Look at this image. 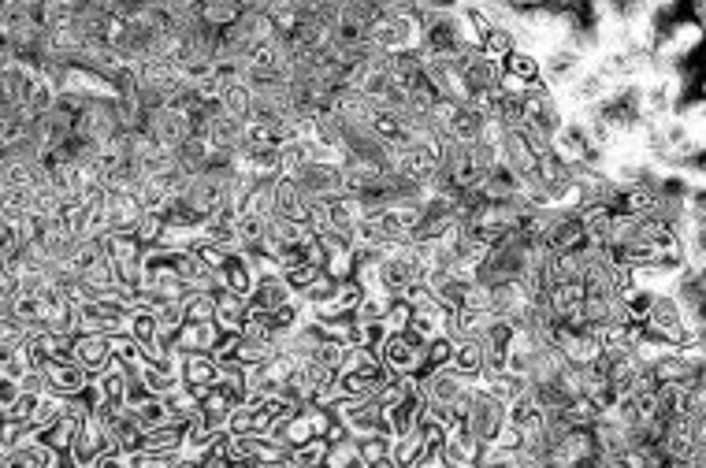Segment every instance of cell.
<instances>
[{"instance_id":"cell-1","label":"cell","mask_w":706,"mask_h":468,"mask_svg":"<svg viewBox=\"0 0 706 468\" xmlns=\"http://www.w3.org/2000/svg\"><path fill=\"white\" fill-rule=\"evenodd\" d=\"M591 60L580 49H573L569 41H558L550 49L539 52V78L550 93H565L576 82V75L588 67Z\"/></svg>"},{"instance_id":"cell-2","label":"cell","mask_w":706,"mask_h":468,"mask_svg":"<svg viewBox=\"0 0 706 468\" xmlns=\"http://www.w3.org/2000/svg\"><path fill=\"white\" fill-rule=\"evenodd\" d=\"M476 387V379L461 376L458 368H435L432 376L420 379V390H424V402L428 405H446L458 416H465V405H469V394Z\"/></svg>"},{"instance_id":"cell-3","label":"cell","mask_w":706,"mask_h":468,"mask_svg":"<svg viewBox=\"0 0 706 468\" xmlns=\"http://www.w3.org/2000/svg\"><path fill=\"white\" fill-rule=\"evenodd\" d=\"M339 424L346 428L350 439H365V435H391L387 431V413H383L376 398H339L331 405Z\"/></svg>"},{"instance_id":"cell-4","label":"cell","mask_w":706,"mask_h":468,"mask_svg":"<svg viewBox=\"0 0 706 468\" xmlns=\"http://www.w3.org/2000/svg\"><path fill=\"white\" fill-rule=\"evenodd\" d=\"M465 424H469V431L484 442V446H491V442L502 435V428H506V405L476 383L469 394V405H465Z\"/></svg>"},{"instance_id":"cell-5","label":"cell","mask_w":706,"mask_h":468,"mask_svg":"<svg viewBox=\"0 0 706 468\" xmlns=\"http://www.w3.org/2000/svg\"><path fill=\"white\" fill-rule=\"evenodd\" d=\"M380 364L394 376H413L420 379V368H424V342H417L406 331H387L383 346L376 350Z\"/></svg>"},{"instance_id":"cell-6","label":"cell","mask_w":706,"mask_h":468,"mask_svg":"<svg viewBox=\"0 0 706 468\" xmlns=\"http://www.w3.org/2000/svg\"><path fill=\"white\" fill-rule=\"evenodd\" d=\"M119 134V116H116V97L105 101H86L79 116H75V138L90 145H105Z\"/></svg>"},{"instance_id":"cell-7","label":"cell","mask_w":706,"mask_h":468,"mask_svg":"<svg viewBox=\"0 0 706 468\" xmlns=\"http://www.w3.org/2000/svg\"><path fill=\"white\" fill-rule=\"evenodd\" d=\"M287 179H294V186H298L309 201H327V197L342 194V164L313 160V164H305V168L287 175Z\"/></svg>"},{"instance_id":"cell-8","label":"cell","mask_w":706,"mask_h":468,"mask_svg":"<svg viewBox=\"0 0 706 468\" xmlns=\"http://www.w3.org/2000/svg\"><path fill=\"white\" fill-rule=\"evenodd\" d=\"M145 134H149L160 149L175 153L194 130H190V119H186L183 112H175V108H157V112L145 116Z\"/></svg>"},{"instance_id":"cell-9","label":"cell","mask_w":706,"mask_h":468,"mask_svg":"<svg viewBox=\"0 0 706 468\" xmlns=\"http://www.w3.org/2000/svg\"><path fill=\"white\" fill-rule=\"evenodd\" d=\"M179 383L194 398H201L205 390L220 383V361L212 353H179Z\"/></svg>"},{"instance_id":"cell-10","label":"cell","mask_w":706,"mask_h":468,"mask_svg":"<svg viewBox=\"0 0 706 468\" xmlns=\"http://www.w3.org/2000/svg\"><path fill=\"white\" fill-rule=\"evenodd\" d=\"M71 361L79 364L90 379H97L112 364V338L108 335H75L71 342Z\"/></svg>"},{"instance_id":"cell-11","label":"cell","mask_w":706,"mask_h":468,"mask_svg":"<svg viewBox=\"0 0 706 468\" xmlns=\"http://www.w3.org/2000/svg\"><path fill=\"white\" fill-rule=\"evenodd\" d=\"M272 201H275V212H272L275 220H290V223L309 227V205H313V201L294 186V179L279 175V179L272 182Z\"/></svg>"},{"instance_id":"cell-12","label":"cell","mask_w":706,"mask_h":468,"mask_svg":"<svg viewBox=\"0 0 706 468\" xmlns=\"http://www.w3.org/2000/svg\"><path fill=\"white\" fill-rule=\"evenodd\" d=\"M41 372H45V387H49V394H56V398H79L82 390L93 383L75 361H49Z\"/></svg>"},{"instance_id":"cell-13","label":"cell","mask_w":706,"mask_h":468,"mask_svg":"<svg viewBox=\"0 0 706 468\" xmlns=\"http://www.w3.org/2000/svg\"><path fill=\"white\" fill-rule=\"evenodd\" d=\"M543 246H547L550 253H573V249L588 246L580 216H576V212H558V220L550 223V231L543 234Z\"/></svg>"},{"instance_id":"cell-14","label":"cell","mask_w":706,"mask_h":468,"mask_svg":"<svg viewBox=\"0 0 706 468\" xmlns=\"http://www.w3.org/2000/svg\"><path fill=\"white\" fill-rule=\"evenodd\" d=\"M216 283H220V290H227V294L249 298V290L257 283V268H253V260H249L246 253H231V257L223 260L220 272H216Z\"/></svg>"},{"instance_id":"cell-15","label":"cell","mask_w":706,"mask_h":468,"mask_svg":"<svg viewBox=\"0 0 706 468\" xmlns=\"http://www.w3.org/2000/svg\"><path fill=\"white\" fill-rule=\"evenodd\" d=\"M112 450V439H108L105 424H97V420H82L79 428V439H75V446H71V457H75V465L79 468H90L93 461L101 454H108Z\"/></svg>"},{"instance_id":"cell-16","label":"cell","mask_w":706,"mask_h":468,"mask_svg":"<svg viewBox=\"0 0 706 468\" xmlns=\"http://www.w3.org/2000/svg\"><path fill=\"white\" fill-rule=\"evenodd\" d=\"M294 298L290 294V286L283 283V275L279 272H261L257 275V283H253V290H249L246 305L257 312H275L279 305H287V301Z\"/></svg>"},{"instance_id":"cell-17","label":"cell","mask_w":706,"mask_h":468,"mask_svg":"<svg viewBox=\"0 0 706 468\" xmlns=\"http://www.w3.org/2000/svg\"><path fill=\"white\" fill-rule=\"evenodd\" d=\"M246 298L238 294H227V290H216L212 294V324L220 327L223 335H238L242 324H246Z\"/></svg>"},{"instance_id":"cell-18","label":"cell","mask_w":706,"mask_h":468,"mask_svg":"<svg viewBox=\"0 0 706 468\" xmlns=\"http://www.w3.org/2000/svg\"><path fill=\"white\" fill-rule=\"evenodd\" d=\"M105 216H108V234H131L145 212L134 194H108Z\"/></svg>"},{"instance_id":"cell-19","label":"cell","mask_w":706,"mask_h":468,"mask_svg":"<svg viewBox=\"0 0 706 468\" xmlns=\"http://www.w3.org/2000/svg\"><path fill=\"white\" fill-rule=\"evenodd\" d=\"M223 331L216 324H183L175 335V353H216Z\"/></svg>"},{"instance_id":"cell-20","label":"cell","mask_w":706,"mask_h":468,"mask_svg":"<svg viewBox=\"0 0 706 468\" xmlns=\"http://www.w3.org/2000/svg\"><path fill=\"white\" fill-rule=\"evenodd\" d=\"M79 428H82V420H75V416L64 413L56 424H49L45 431H38V442L53 457H64V454H71V446H75V439H79Z\"/></svg>"},{"instance_id":"cell-21","label":"cell","mask_w":706,"mask_h":468,"mask_svg":"<svg viewBox=\"0 0 706 468\" xmlns=\"http://www.w3.org/2000/svg\"><path fill=\"white\" fill-rule=\"evenodd\" d=\"M108 439H112V450H119V454H127V457H134V454H142V439H145V431H142V424L134 420L127 409L116 416V424H108Z\"/></svg>"},{"instance_id":"cell-22","label":"cell","mask_w":706,"mask_h":468,"mask_svg":"<svg viewBox=\"0 0 706 468\" xmlns=\"http://www.w3.org/2000/svg\"><path fill=\"white\" fill-rule=\"evenodd\" d=\"M242 119H231V116H216L209 123V130H205V142H209V149H220V153H238L242 149Z\"/></svg>"},{"instance_id":"cell-23","label":"cell","mask_w":706,"mask_h":468,"mask_svg":"<svg viewBox=\"0 0 706 468\" xmlns=\"http://www.w3.org/2000/svg\"><path fill=\"white\" fill-rule=\"evenodd\" d=\"M142 454L157 457H183V424H164V428L145 431Z\"/></svg>"},{"instance_id":"cell-24","label":"cell","mask_w":706,"mask_h":468,"mask_svg":"<svg viewBox=\"0 0 706 468\" xmlns=\"http://www.w3.org/2000/svg\"><path fill=\"white\" fill-rule=\"evenodd\" d=\"M131 376L134 372H127V368H119V364L112 361L101 376L93 379V383H97V390H101V398H105L108 405L127 409V387H131Z\"/></svg>"},{"instance_id":"cell-25","label":"cell","mask_w":706,"mask_h":468,"mask_svg":"<svg viewBox=\"0 0 706 468\" xmlns=\"http://www.w3.org/2000/svg\"><path fill=\"white\" fill-rule=\"evenodd\" d=\"M264 234H268V220H261L257 212H242L235 223L238 253H257L264 246Z\"/></svg>"},{"instance_id":"cell-26","label":"cell","mask_w":706,"mask_h":468,"mask_svg":"<svg viewBox=\"0 0 706 468\" xmlns=\"http://www.w3.org/2000/svg\"><path fill=\"white\" fill-rule=\"evenodd\" d=\"M127 413L142 424V431H153V428L171 424L168 409H164V398H157V394H145V398H138L134 405H127Z\"/></svg>"},{"instance_id":"cell-27","label":"cell","mask_w":706,"mask_h":468,"mask_svg":"<svg viewBox=\"0 0 706 468\" xmlns=\"http://www.w3.org/2000/svg\"><path fill=\"white\" fill-rule=\"evenodd\" d=\"M502 75L513 78V82H521V86L539 82V56L528 49H513L510 56H506V64H502Z\"/></svg>"},{"instance_id":"cell-28","label":"cell","mask_w":706,"mask_h":468,"mask_svg":"<svg viewBox=\"0 0 706 468\" xmlns=\"http://www.w3.org/2000/svg\"><path fill=\"white\" fill-rule=\"evenodd\" d=\"M480 364H484V346L480 338H465V342H454V357H450V368H458L461 376L480 379Z\"/></svg>"},{"instance_id":"cell-29","label":"cell","mask_w":706,"mask_h":468,"mask_svg":"<svg viewBox=\"0 0 706 468\" xmlns=\"http://www.w3.org/2000/svg\"><path fill=\"white\" fill-rule=\"evenodd\" d=\"M220 108H223V116L242 119V123H246L249 108H253V93H249L246 82H231V86H223L220 90Z\"/></svg>"},{"instance_id":"cell-30","label":"cell","mask_w":706,"mask_h":468,"mask_svg":"<svg viewBox=\"0 0 706 468\" xmlns=\"http://www.w3.org/2000/svg\"><path fill=\"white\" fill-rule=\"evenodd\" d=\"M238 15H242V4H238V0H209V4H201V23L212 26V30L235 26Z\"/></svg>"},{"instance_id":"cell-31","label":"cell","mask_w":706,"mask_h":468,"mask_svg":"<svg viewBox=\"0 0 706 468\" xmlns=\"http://www.w3.org/2000/svg\"><path fill=\"white\" fill-rule=\"evenodd\" d=\"M205 160H209V142H205L201 134H190V138H186V142L175 149V164H179V168H186L190 175H201Z\"/></svg>"},{"instance_id":"cell-32","label":"cell","mask_w":706,"mask_h":468,"mask_svg":"<svg viewBox=\"0 0 706 468\" xmlns=\"http://www.w3.org/2000/svg\"><path fill=\"white\" fill-rule=\"evenodd\" d=\"M164 409H168L171 424H183L186 428V424L197 416V398L186 387H175L171 394H164Z\"/></svg>"},{"instance_id":"cell-33","label":"cell","mask_w":706,"mask_h":468,"mask_svg":"<svg viewBox=\"0 0 706 468\" xmlns=\"http://www.w3.org/2000/svg\"><path fill=\"white\" fill-rule=\"evenodd\" d=\"M391 461L394 468H417L424 461V442L420 435H402V439H391Z\"/></svg>"},{"instance_id":"cell-34","label":"cell","mask_w":706,"mask_h":468,"mask_svg":"<svg viewBox=\"0 0 706 468\" xmlns=\"http://www.w3.org/2000/svg\"><path fill=\"white\" fill-rule=\"evenodd\" d=\"M112 361H116L119 368H127V372H138L145 364V350L131 335H112Z\"/></svg>"},{"instance_id":"cell-35","label":"cell","mask_w":706,"mask_h":468,"mask_svg":"<svg viewBox=\"0 0 706 468\" xmlns=\"http://www.w3.org/2000/svg\"><path fill=\"white\" fill-rule=\"evenodd\" d=\"M517 49V38H513L510 30H491L484 38V45H480V56H484L487 64H506V56Z\"/></svg>"},{"instance_id":"cell-36","label":"cell","mask_w":706,"mask_h":468,"mask_svg":"<svg viewBox=\"0 0 706 468\" xmlns=\"http://www.w3.org/2000/svg\"><path fill=\"white\" fill-rule=\"evenodd\" d=\"M183 324H212V294L190 290L183 298Z\"/></svg>"},{"instance_id":"cell-37","label":"cell","mask_w":706,"mask_h":468,"mask_svg":"<svg viewBox=\"0 0 706 468\" xmlns=\"http://www.w3.org/2000/svg\"><path fill=\"white\" fill-rule=\"evenodd\" d=\"M60 416H64V398H56V394H41L38 405H34V416H30V428L45 431L49 424H56Z\"/></svg>"},{"instance_id":"cell-38","label":"cell","mask_w":706,"mask_h":468,"mask_svg":"<svg viewBox=\"0 0 706 468\" xmlns=\"http://www.w3.org/2000/svg\"><path fill=\"white\" fill-rule=\"evenodd\" d=\"M279 275H283V283L290 286V294H301L305 286H313L324 272H320L316 264H309V260H301V264H290V268H283Z\"/></svg>"},{"instance_id":"cell-39","label":"cell","mask_w":706,"mask_h":468,"mask_svg":"<svg viewBox=\"0 0 706 468\" xmlns=\"http://www.w3.org/2000/svg\"><path fill=\"white\" fill-rule=\"evenodd\" d=\"M651 301H654V290H647V286H632L625 298H621V305H625L632 324H643L647 312H651Z\"/></svg>"},{"instance_id":"cell-40","label":"cell","mask_w":706,"mask_h":468,"mask_svg":"<svg viewBox=\"0 0 706 468\" xmlns=\"http://www.w3.org/2000/svg\"><path fill=\"white\" fill-rule=\"evenodd\" d=\"M30 327L23 320H15V316H0V353H12L19 350L23 342H27Z\"/></svg>"},{"instance_id":"cell-41","label":"cell","mask_w":706,"mask_h":468,"mask_svg":"<svg viewBox=\"0 0 706 468\" xmlns=\"http://www.w3.org/2000/svg\"><path fill=\"white\" fill-rule=\"evenodd\" d=\"M357 454L365 465H376L383 457H391V435H365V439H353Z\"/></svg>"},{"instance_id":"cell-42","label":"cell","mask_w":706,"mask_h":468,"mask_svg":"<svg viewBox=\"0 0 706 468\" xmlns=\"http://www.w3.org/2000/svg\"><path fill=\"white\" fill-rule=\"evenodd\" d=\"M346 353H350V350L342 346L339 338H331V335H327L324 342H320V350L313 353V361H316V364H324L327 372H339L342 361H346Z\"/></svg>"},{"instance_id":"cell-43","label":"cell","mask_w":706,"mask_h":468,"mask_svg":"<svg viewBox=\"0 0 706 468\" xmlns=\"http://www.w3.org/2000/svg\"><path fill=\"white\" fill-rule=\"evenodd\" d=\"M324 454H327V442L324 439H313V442H305V446H298V450H290V465L316 468L320 461H324Z\"/></svg>"},{"instance_id":"cell-44","label":"cell","mask_w":706,"mask_h":468,"mask_svg":"<svg viewBox=\"0 0 706 468\" xmlns=\"http://www.w3.org/2000/svg\"><path fill=\"white\" fill-rule=\"evenodd\" d=\"M194 461L201 468H227V461H231V450H227V431L216 435V442H212L209 450H201Z\"/></svg>"},{"instance_id":"cell-45","label":"cell","mask_w":706,"mask_h":468,"mask_svg":"<svg viewBox=\"0 0 706 468\" xmlns=\"http://www.w3.org/2000/svg\"><path fill=\"white\" fill-rule=\"evenodd\" d=\"M409 316H413V309H409L406 301L391 298V301H387V316H383V327H387V331H406Z\"/></svg>"},{"instance_id":"cell-46","label":"cell","mask_w":706,"mask_h":468,"mask_svg":"<svg viewBox=\"0 0 706 468\" xmlns=\"http://www.w3.org/2000/svg\"><path fill=\"white\" fill-rule=\"evenodd\" d=\"M38 398H41V394H19V402H15L4 416H12V420H27V424H30V416H34V405H38Z\"/></svg>"},{"instance_id":"cell-47","label":"cell","mask_w":706,"mask_h":468,"mask_svg":"<svg viewBox=\"0 0 706 468\" xmlns=\"http://www.w3.org/2000/svg\"><path fill=\"white\" fill-rule=\"evenodd\" d=\"M19 394H23V387L15 383V379H8V376H0V409L8 413L15 402H19Z\"/></svg>"},{"instance_id":"cell-48","label":"cell","mask_w":706,"mask_h":468,"mask_svg":"<svg viewBox=\"0 0 706 468\" xmlns=\"http://www.w3.org/2000/svg\"><path fill=\"white\" fill-rule=\"evenodd\" d=\"M90 468H131V457L119 454V450H108V454L97 457V461H93Z\"/></svg>"},{"instance_id":"cell-49","label":"cell","mask_w":706,"mask_h":468,"mask_svg":"<svg viewBox=\"0 0 706 468\" xmlns=\"http://www.w3.org/2000/svg\"><path fill=\"white\" fill-rule=\"evenodd\" d=\"M175 457H157V454H134L131 468H171Z\"/></svg>"},{"instance_id":"cell-50","label":"cell","mask_w":706,"mask_h":468,"mask_svg":"<svg viewBox=\"0 0 706 468\" xmlns=\"http://www.w3.org/2000/svg\"><path fill=\"white\" fill-rule=\"evenodd\" d=\"M0 424H4V409H0Z\"/></svg>"}]
</instances>
